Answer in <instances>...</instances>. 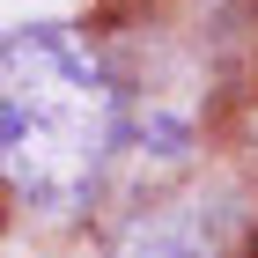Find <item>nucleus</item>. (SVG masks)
Listing matches in <instances>:
<instances>
[{"label":"nucleus","instance_id":"nucleus-1","mask_svg":"<svg viewBox=\"0 0 258 258\" xmlns=\"http://www.w3.org/2000/svg\"><path fill=\"white\" fill-rule=\"evenodd\" d=\"M118 148V89L81 30L30 22L0 37V177L30 207H81Z\"/></svg>","mask_w":258,"mask_h":258},{"label":"nucleus","instance_id":"nucleus-2","mask_svg":"<svg viewBox=\"0 0 258 258\" xmlns=\"http://www.w3.org/2000/svg\"><path fill=\"white\" fill-rule=\"evenodd\" d=\"M111 258H214V243L184 221H140V229H125V243Z\"/></svg>","mask_w":258,"mask_h":258}]
</instances>
